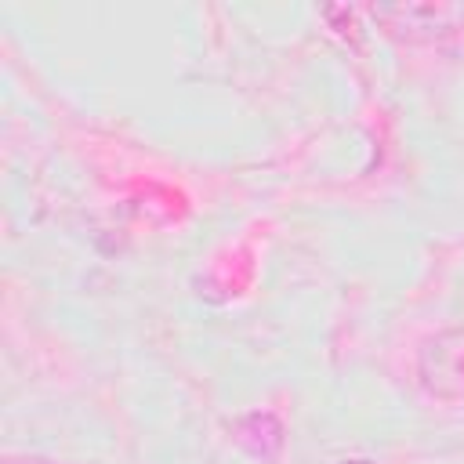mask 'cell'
I'll list each match as a JSON object with an SVG mask.
<instances>
[{"mask_svg":"<svg viewBox=\"0 0 464 464\" xmlns=\"http://www.w3.org/2000/svg\"><path fill=\"white\" fill-rule=\"evenodd\" d=\"M4 464H65V460H51V457H36V453H11V457H4Z\"/></svg>","mask_w":464,"mask_h":464,"instance_id":"cell-2","label":"cell"},{"mask_svg":"<svg viewBox=\"0 0 464 464\" xmlns=\"http://www.w3.org/2000/svg\"><path fill=\"white\" fill-rule=\"evenodd\" d=\"M370 14L406 44H435L464 29V4H377Z\"/></svg>","mask_w":464,"mask_h":464,"instance_id":"cell-1","label":"cell"}]
</instances>
